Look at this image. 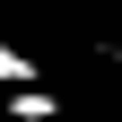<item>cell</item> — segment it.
<instances>
[{"instance_id":"obj_1","label":"cell","mask_w":122,"mask_h":122,"mask_svg":"<svg viewBox=\"0 0 122 122\" xmlns=\"http://www.w3.org/2000/svg\"><path fill=\"white\" fill-rule=\"evenodd\" d=\"M9 122H61V96H52V87H9Z\"/></svg>"},{"instance_id":"obj_2","label":"cell","mask_w":122,"mask_h":122,"mask_svg":"<svg viewBox=\"0 0 122 122\" xmlns=\"http://www.w3.org/2000/svg\"><path fill=\"white\" fill-rule=\"evenodd\" d=\"M0 87H35V52H18V44H0Z\"/></svg>"},{"instance_id":"obj_3","label":"cell","mask_w":122,"mask_h":122,"mask_svg":"<svg viewBox=\"0 0 122 122\" xmlns=\"http://www.w3.org/2000/svg\"><path fill=\"white\" fill-rule=\"evenodd\" d=\"M0 122H9V96H0Z\"/></svg>"}]
</instances>
